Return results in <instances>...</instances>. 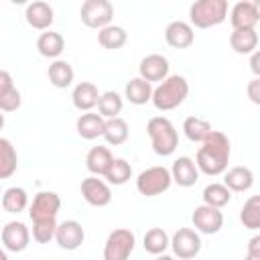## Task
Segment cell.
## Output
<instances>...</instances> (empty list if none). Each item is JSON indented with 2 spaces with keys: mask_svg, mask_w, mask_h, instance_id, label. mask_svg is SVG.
Masks as SVG:
<instances>
[{
  "mask_svg": "<svg viewBox=\"0 0 260 260\" xmlns=\"http://www.w3.org/2000/svg\"><path fill=\"white\" fill-rule=\"evenodd\" d=\"M230 156H232L230 138L223 132L213 130L211 136L199 146L195 162H197L201 173H205L209 177H217V175H223L228 171Z\"/></svg>",
  "mask_w": 260,
  "mask_h": 260,
  "instance_id": "1",
  "label": "cell"
},
{
  "mask_svg": "<svg viewBox=\"0 0 260 260\" xmlns=\"http://www.w3.org/2000/svg\"><path fill=\"white\" fill-rule=\"evenodd\" d=\"M189 95V83L183 75H169L162 83H158L152 91V104L160 112H169L179 108Z\"/></svg>",
  "mask_w": 260,
  "mask_h": 260,
  "instance_id": "2",
  "label": "cell"
},
{
  "mask_svg": "<svg viewBox=\"0 0 260 260\" xmlns=\"http://www.w3.org/2000/svg\"><path fill=\"white\" fill-rule=\"evenodd\" d=\"M146 132L152 144V150L158 156H171L179 146V134L173 122L165 116H154L146 124Z\"/></svg>",
  "mask_w": 260,
  "mask_h": 260,
  "instance_id": "3",
  "label": "cell"
},
{
  "mask_svg": "<svg viewBox=\"0 0 260 260\" xmlns=\"http://www.w3.org/2000/svg\"><path fill=\"white\" fill-rule=\"evenodd\" d=\"M228 16V2L225 0H197L189 8L191 26L197 28H211L225 20Z\"/></svg>",
  "mask_w": 260,
  "mask_h": 260,
  "instance_id": "4",
  "label": "cell"
},
{
  "mask_svg": "<svg viewBox=\"0 0 260 260\" xmlns=\"http://www.w3.org/2000/svg\"><path fill=\"white\" fill-rule=\"evenodd\" d=\"M173 183V175H171V169L162 167V165H156V167H148L144 169L138 177H136V189L140 195L144 197H156L165 191H169Z\"/></svg>",
  "mask_w": 260,
  "mask_h": 260,
  "instance_id": "5",
  "label": "cell"
},
{
  "mask_svg": "<svg viewBox=\"0 0 260 260\" xmlns=\"http://www.w3.org/2000/svg\"><path fill=\"white\" fill-rule=\"evenodd\" d=\"M136 236L128 228H118L108 234L104 244V260H128L134 252Z\"/></svg>",
  "mask_w": 260,
  "mask_h": 260,
  "instance_id": "6",
  "label": "cell"
},
{
  "mask_svg": "<svg viewBox=\"0 0 260 260\" xmlns=\"http://www.w3.org/2000/svg\"><path fill=\"white\" fill-rule=\"evenodd\" d=\"M81 22L89 28H106L114 18V6L108 0H85L79 10Z\"/></svg>",
  "mask_w": 260,
  "mask_h": 260,
  "instance_id": "7",
  "label": "cell"
},
{
  "mask_svg": "<svg viewBox=\"0 0 260 260\" xmlns=\"http://www.w3.org/2000/svg\"><path fill=\"white\" fill-rule=\"evenodd\" d=\"M173 254L179 260H191L201 252V238L199 232L193 228H179L171 238Z\"/></svg>",
  "mask_w": 260,
  "mask_h": 260,
  "instance_id": "8",
  "label": "cell"
},
{
  "mask_svg": "<svg viewBox=\"0 0 260 260\" xmlns=\"http://www.w3.org/2000/svg\"><path fill=\"white\" fill-rule=\"evenodd\" d=\"M61 209V197L55 191H41L32 197V203L28 207V215L32 221L37 219H57V213Z\"/></svg>",
  "mask_w": 260,
  "mask_h": 260,
  "instance_id": "9",
  "label": "cell"
},
{
  "mask_svg": "<svg viewBox=\"0 0 260 260\" xmlns=\"http://www.w3.org/2000/svg\"><path fill=\"white\" fill-rule=\"evenodd\" d=\"M191 221H193V228L201 234H217L221 228H223V213L217 209V207H211V205H197L193 215H191Z\"/></svg>",
  "mask_w": 260,
  "mask_h": 260,
  "instance_id": "10",
  "label": "cell"
},
{
  "mask_svg": "<svg viewBox=\"0 0 260 260\" xmlns=\"http://www.w3.org/2000/svg\"><path fill=\"white\" fill-rule=\"evenodd\" d=\"M81 195L93 207H106L112 201L110 183L104 181V179H98L95 175H91V177L81 181Z\"/></svg>",
  "mask_w": 260,
  "mask_h": 260,
  "instance_id": "11",
  "label": "cell"
},
{
  "mask_svg": "<svg viewBox=\"0 0 260 260\" xmlns=\"http://www.w3.org/2000/svg\"><path fill=\"white\" fill-rule=\"evenodd\" d=\"M30 232L22 221H8L2 228V246L6 252H22L28 248Z\"/></svg>",
  "mask_w": 260,
  "mask_h": 260,
  "instance_id": "12",
  "label": "cell"
},
{
  "mask_svg": "<svg viewBox=\"0 0 260 260\" xmlns=\"http://www.w3.org/2000/svg\"><path fill=\"white\" fill-rule=\"evenodd\" d=\"M169 59L160 53H150L146 57H142L140 65H138V73L142 79H146L148 83L152 81H165L169 77Z\"/></svg>",
  "mask_w": 260,
  "mask_h": 260,
  "instance_id": "13",
  "label": "cell"
},
{
  "mask_svg": "<svg viewBox=\"0 0 260 260\" xmlns=\"http://www.w3.org/2000/svg\"><path fill=\"white\" fill-rule=\"evenodd\" d=\"M85 240V230L79 221L75 219H67V221H61L57 225V234H55V242L59 244V248L63 250H77Z\"/></svg>",
  "mask_w": 260,
  "mask_h": 260,
  "instance_id": "14",
  "label": "cell"
},
{
  "mask_svg": "<svg viewBox=\"0 0 260 260\" xmlns=\"http://www.w3.org/2000/svg\"><path fill=\"white\" fill-rule=\"evenodd\" d=\"M165 41L173 49H187L195 41L193 26L189 22H185V20H173L165 28Z\"/></svg>",
  "mask_w": 260,
  "mask_h": 260,
  "instance_id": "15",
  "label": "cell"
},
{
  "mask_svg": "<svg viewBox=\"0 0 260 260\" xmlns=\"http://www.w3.org/2000/svg\"><path fill=\"white\" fill-rule=\"evenodd\" d=\"M171 175H173V183H177L179 187H193L199 179V167L193 158L179 156L171 167Z\"/></svg>",
  "mask_w": 260,
  "mask_h": 260,
  "instance_id": "16",
  "label": "cell"
},
{
  "mask_svg": "<svg viewBox=\"0 0 260 260\" xmlns=\"http://www.w3.org/2000/svg\"><path fill=\"white\" fill-rule=\"evenodd\" d=\"M53 14H55V12H53L51 4H47V2H43V0L30 2V4L26 6V10H24L26 22H28L32 28H37V30H49V26L53 24V18H55Z\"/></svg>",
  "mask_w": 260,
  "mask_h": 260,
  "instance_id": "17",
  "label": "cell"
},
{
  "mask_svg": "<svg viewBox=\"0 0 260 260\" xmlns=\"http://www.w3.org/2000/svg\"><path fill=\"white\" fill-rule=\"evenodd\" d=\"M230 22L234 26V30H244V28H254L258 22V14H256V6L250 0L238 2L234 4V8L230 10Z\"/></svg>",
  "mask_w": 260,
  "mask_h": 260,
  "instance_id": "18",
  "label": "cell"
},
{
  "mask_svg": "<svg viewBox=\"0 0 260 260\" xmlns=\"http://www.w3.org/2000/svg\"><path fill=\"white\" fill-rule=\"evenodd\" d=\"M75 130H77V134H79L83 140L100 138V136H104V132H106V118H102L100 114H93V112H85V114H81V116L77 118Z\"/></svg>",
  "mask_w": 260,
  "mask_h": 260,
  "instance_id": "19",
  "label": "cell"
},
{
  "mask_svg": "<svg viewBox=\"0 0 260 260\" xmlns=\"http://www.w3.org/2000/svg\"><path fill=\"white\" fill-rule=\"evenodd\" d=\"M100 95H102V93L98 91L95 83H91V81H81V83H77V85L73 87L71 102H73V106H75L79 112H89L91 108L98 106Z\"/></svg>",
  "mask_w": 260,
  "mask_h": 260,
  "instance_id": "20",
  "label": "cell"
},
{
  "mask_svg": "<svg viewBox=\"0 0 260 260\" xmlns=\"http://www.w3.org/2000/svg\"><path fill=\"white\" fill-rule=\"evenodd\" d=\"M223 185L232 191V193H244L248 189H252L254 185V173L248 167H232L223 173Z\"/></svg>",
  "mask_w": 260,
  "mask_h": 260,
  "instance_id": "21",
  "label": "cell"
},
{
  "mask_svg": "<svg viewBox=\"0 0 260 260\" xmlns=\"http://www.w3.org/2000/svg\"><path fill=\"white\" fill-rule=\"evenodd\" d=\"M112 162H114V156L108 146H93V148H89V152L85 156V167L95 177H100V175L104 177L108 173V169L112 167Z\"/></svg>",
  "mask_w": 260,
  "mask_h": 260,
  "instance_id": "22",
  "label": "cell"
},
{
  "mask_svg": "<svg viewBox=\"0 0 260 260\" xmlns=\"http://www.w3.org/2000/svg\"><path fill=\"white\" fill-rule=\"evenodd\" d=\"M37 49H39V53H41L43 57L57 61V57H59V55L63 53V49H65V39H63L61 32L45 30V32H41L39 39H37Z\"/></svg>",
  "mask_w": 260,
  "mask_h": 260,
  "instance_id": "23",
  "label": "cell"
},
{
  "mask_svg": "<svg viewBox=\"0 0 260 260\" xmlns=\"http://www.w3.org/2000/svg\"><path fill=\"white\" fill-rule=\"evenodd\" d=\"M152 85L146 81V79H142L140 75L138 77H134V79H130L128 83H126V87H124V98L130 102V104H134V106H142V104H146V102H152Z\"/></svg>",
  "mask_w": 260,
  "mask_h": 260,
  "instance_id": "24",
  "label": "cell"
},
{
  "mask_svg": "<svg viewBox=\"0 0 260 260\" xmlns=\"http://www.w3.org/2000/svg\"><path fill=\"white\" fill-rule=\"evenodd\" d=\"M230 47L238 55H252L258 47V32L256 28H244V30H232L230 35Z\"/></svg>",
  "mask_w": 260,
  "mask_h": 260,
  "instance_id": "25",
  "label": "cell"
},
{
  "mask_svg": "<svg viewBox=\"0 0 260 260\" xmlns=\"http://www.w3.org/2000/svg\"><path fill=\"white\" fill-rule=\"evenodd\" d=\"M47 75H49L51 85H55L57 89H65V87H69V85L73 83L75 71H73L71 63H67V61H63V59H57V61H53V63L49 65Z\"/></svg>",
  "mask_w": 260,
  "mask_h": 260,
  "instance_id": "26",
  "label": "cell"
},
{
  "mask_svg": "<svg viewBox=\"0 0 260 260\" xmlns=\"http://www.w3.org/2000/svg\"><path fill=\"white\" fill-rule=\"evenodd\" d=\"M183 132H185V136H187L191 142L203 144V142L211 136L213 128H211V124H209L207 120L197 118V116H189V118H185V122H183Z\"/></svg>",
  "mask_w": 260,
  "mask_h": 260,
  "instance_id": "27",
  "label": "cell"
},
{
  "mask_svg": "<svg viewBox=\"0 0 260 260\" xmlns=\"http://www.w3.org/2000/svg\"><path fill=\"white\" fill-rule=\"evenodd\" d=\"M142 246H144V250H146L148 254L160 256V254H165V250L171 246V238H169V234H167L162 228H150V230L144 234Z\"/></svg>",
  "mask_w": 260,
  "mask_h": 260,
  "instance_id": "28",
  "label": "cell"
},
{
  "mask_svg": "<svg viewBox=\"0 0 260 260\" xmlns=\"http://www.w3.org/2000/svg\"><path fill=\"white\" fill-rule=\"evenodd\" d=\"M126 41H128V32H126L124 26H118V24H110V26H106L98 32V43L104 49H110V51L124 47Z\"/></svg>",
  "mask_w": 260,
  "mask_h": 260,
  "instance_id": "29",
  "label": "cell"
},
{
  "mask_svg": "<svg viewBox=\"0 0 260 260\" xmlns=\"http://www.w3.org/2000/svg\"><path fill=\"white\" fill-rule=\"evenodd\" d=\"M18 154L8 138H0V179H8L16 173Z\"/></svg>",
  "mask_w": 260,
  "mask_h": 260,
  "instance_id": "30",
  "label": "cell"
},
{
  "mask_svg": "<svg viewBox=\"0 0 260 260\" xmlns=\"http://www.w3.org/2000/svg\"><path fill=\"white\" fill-rule=\"evenodd\" d=\"M128 122L124 118H112V120H106V132H104V138L110 146H120L128 140Z\"/></svg>",
  "mask_w": 260,
  "mask_h": 260,
  "instance_id": "31",
  "label": "cell"
},
{
  "mask_svg": "<svg viewBox=\"0 0 260 260\" xmlns=\"http://www.w3.org/2000/svg\"><path fill=\"white\" fill-rule=\"evenodd\" d=\"M124 108V100L120 93L116 91H104L100 95V102H98V114L106 120H112V118H118V114L122 112Z\"/></svg>",
  "mask_w": 260,
  "mask_h": 260,
  "instance_id": "32",
  "label": "cell"
},
{
  "mask_svg": "<svg viewBox=\"0 0 260 260\" xmlns=\"http://www.w3.org/2000/svg\"><path fill=\"white\" fill-rule=\"evenodd\" d=\"M28 205V195L22 187H8L2 195V207L6 213H20Z\"/></svg>",
  "mask_w": 260,
  "mask_h": 260,
  "instance_id": "33",
  "label": "cell"
},
{
  "mask_svg": "<svg viewBox=\"0 0 260 260\" xmlns=\"http://www.w3.org/2000/svg\"><path fill=\"white\" fill-rule=\"evenodd\" d=\"M240 221L246 230H260V195L246 199L240 211Z\"/></svg>",
  "mask_w": 260,
  "mask_h": 260,
  "instance_id": "34",
  "label": "cell"
},
{
  "mask_svg": "<svg viewBox=\"0 0 260 260\" xmlns=\"http://www.w3.org/2000/svg\"><path fill=\"white\" fill-rule=\"evenodd\" d=\"M232 199V191L223 185V183H209L203 189V203L221 209L223 205H228Z\"/></svg>",
  "mask_w": 260,
  "mask_h": 260,
  "instance_id": "35",
  "label": "cell"
},
{
  "mask_svg": "<svg viewBox=\"0 0 260 260\" xmlns=\"http://www.w3.org/2000/svg\"><path fill=\"white\" fill-rule=\"evenodd\" d=\"M104 177H106V181L110 185L120 187V185H124V183L130 181V177H132V165L126 158H114L112 167L108 169V173Z\"/></svg>",
  "mask_w": 260,
  "mask_h": 260,
  "instance_id": "36",
  "label": "cell"
},
{
  "mask_svg": "<svg viewBox=\"0 0 260 260\" xmlns=\"http://www.w3.org/2000/svg\"><path fill=\"white\" fill-rule=\"evenodd\" d=\"M57 219H37L32 221V240L37 244H49L57 234Z\"/></svg>",
  "mask_w": 260,
  "mask_h": 260,
  "instance_id": "37",
  "label": "cell"
},
{
  "mask_svg": "<svg viewBox=\"0 0 260 260\" xmlns=\"http://www.w3.org/2000/svg\"><path fill=\"white\" fill-rule=\"evenodd\" d=\"M20 104H22V98H20V91L16 87L0 95V110L2 112H14L20 108Z\"/></svg>",
  "mask_w": 260,
  "mask_h": 260,
  "instance_id": "38",
  "label": "cell"
},
{
  "mask_svg": "<svg viewBox=\"0 0 260 260\" xmlns=\"http://www.w3.org/2000/svg\"><path fill=\"white\" fill-rule=\"evenodd\" d=\"M246 93H248V100L256 106H260V77H254L248 87H246Z\"/></svg>",
  "mask_w": 260,
  "mask_h": 260,
  "instance_id": "39",
  "label": "cell"
},
{
  "mask_svg": "<svg viewBox=\"0 0 260 260\" xmlns=\"http://www.w3.org/2000/svg\"><path fill=\"white\" fill-rule=\"evenodd\" d=\"M14 87H16V85L12 83L10 73H8V71H0V95L6 93V91H10V89H14Z\"/></svg>",
  "mask_w": 260,
  "mask_h": 260,
  "instance_id": "40",
  "label": "cell"
},
{
  "mask_svg": "<svg viewBox=\"0 0 260 260\" xmlns=\"http://www.w3.org/2000/svg\"><path fill=\"white\" fill-rule=\"evenodd\" d=\"M250 69L256 77H260V49H256L252 55H250Z\"/></svg>",
  "mask_w": 260,
  "mask_h": 260,
  "instance_id": "41",
  "label": "cell"
},
{
  "mask_svg": "<svg viewBox=\"0 0 260 260\" xmlns=\"http://www.w3.org/2000/svg\"><path fill=\"white\" fill-rule=\"evenodd\" d=\"M248 254L260 256V234H256V236H252L248 240Z\"/></svg>",
  "mask_w": 260,
  "mask_h": 260,
  "instance_id": "42",
  "label": "cell"
},
{
  "mask_svg": "<svg viewBox=\"0 0 260 260\" xmlns=\"http://www.w3.org/2000/svg\"><path fill=\"white\" fill-rule=\"evenodd\" d=\"M154 260H175L173 256H169V254H160V256H156Z\"/></svg>",
  "mask_w": 260,
  "mask_h": 260,
  "instance_id": "43",
  "label": "cell"
},
{
  "mask_svg": "<svg viewBox=\"0 0 260 260\" xmlns=\"http://www.w3.org/2000/svg\"><path fill=\"white\" fill-rule=\"evenodd\" d=\"M254 6H256V14H258V20H260V0H254Z\"/></svg>",
  "mask_w": 260,
  "mask_h": 260,
  "instance_id": "44",
  "label": "cell"
},
{
  "mask_svg": "<svg viewBox=\"0 0 260 260\" xmlns=\"http://www.w3.org/2000/svg\"><path fill=\"white\" fill-rule=\"evenodd\" d=\"M244 260H260V256H254V254H246Z\"/></svg>",
  "mask_w": 260,
  "mask_h": 260,
  "instance_id": "45",
  "label": "cell"
}]
</instances>
